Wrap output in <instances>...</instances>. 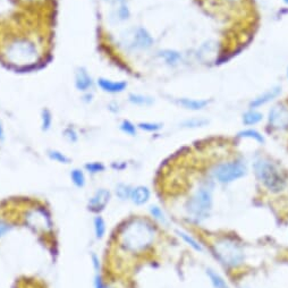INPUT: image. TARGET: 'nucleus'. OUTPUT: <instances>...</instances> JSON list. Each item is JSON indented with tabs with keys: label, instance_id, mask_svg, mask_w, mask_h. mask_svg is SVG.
Instances as JSON below:
<instances>
[{
	"label": "nucleus",
	"instance_id": "1",
	"mask_svg": "<svg viewBox=\"0 0 288 288\" xmlns=\"http://www.w3.org/2000/svg\"><path fill=\"white\" fill-rule=\"evenodd\" d=\"M159 237L158 225L151 218L133 216L119 225L116 232L118 250L129 256L148 253Z\"/></svg>",
	"mask_w": 288,
	"mask_h": 288
},
{
	"label": "nucleus",
	"instance_id": "2",
	"mask_svg": "<svg viewBox=\"0 0 288 288\" xmlns=\"http://www.w3.org/2000/svg\"><path fill=\"white\" fill-rule=\"evenodd\" d=\"M214 183L212 179L202 180L185 201V214L192 223L201 224L210 217L214 209Z\"/></svg>",
	"mask_w": 288,
	"mask_h": 288
},
{
	"label": "nucleus",
	"instance_id": "3",
	"mask_svg": "<svg viewBox=\"0 0 288 288\" xmlns=\"http://www.w3.org/2000/svg\"><path fill=\"white\" fill-rule=\"evenodd\" d=\"M211 252L217 261L228 270H237L246 261L243 244L234 236L223 235L217 237L211 243Z\"/></svg>",
	"mask_w": 288,
	"mask_h": 288
},
{
	"label": "nucleus",
	"instance_id": "4",
	"mask_svg": "<svg viewBox=\"0 0 288 288\" xmlns=\"http://www.w3.org/2000/svg\"><path fill=\"white\" fill-rule=\"evenodd\" d=\"M253 172L261 186L271 194L284 192L288 185L285 173L269 158L260 157L254 160Z\"/></svg>",
	"mask_w": 288,
	"mask_h": 288
},
{
	"label": "nucleus",
	"instance_id": "5",
	"mask_svg": "<svg viewBox=\"0 0 288 288\" xmlns=\"http://www.w3.org/2000/svg\"><path fill=\"white\" fill-rule=\"evenodd\" d=\"M5 57L13 65H31L37 61L39 58L38 46L30 38H16L11 40L6 47Z\"/></svg>",
	"mask_w": 288,
	"mask_h": 288
},
{
	"label": "nucleus",
	"instance_id": "6",
	"mask_svg": "<svg viewBox=\"0 0 288 288\" xmlns=\"http://www.w3.org/2000/svg\"><path fill=\"white\" fill-rule=\"evenodd\" d=\"M211 179L222 185H228L247 175V166L243 159L224 160L211 169Z\"/></svg>",
	"mask_w": 288,
	"mask_h": 288
},
{
	"label": "nucleus",
	"instance_id": "7",
	"mask_svg": "<svg viewBox=\"0 0 288 288\" xmlns=\"http://www.w3.org/2000/svg\"><path fill=\"white\" fill-rule=\"evenodd\" d=\"M23 223L37 234L51 235L54 231V222L50 211L41 203L31 206L23 211Z\"/></svg>",
	"mask_w": 288,
	"mask_h": 288
},
{
	"label": "nucleus",
	"instance_id": "8",
	"mask_svg": "<svg viewBox=\"0 0 288 288\" xmlns=\"http://www.w3.org/2000/svg\"><path fill=\"white\" fill-rule=\"evenodd\" d=\"M155 39L143 26H134L125 30L119 37V45L129 53L133 51H147L151 49Z\"/></svg>",
	"mask_w": 288,
	"mask_h": 288
},
{
	"label": "nucleus",
	"instance_id": "9",
	"mask_svg": "<svg viewBox=\"0 0 288 288\" xmlns=\"http://www.w3.org/2000/svg\"><path fill=\"white\" fill-rule=\"evenodd\" d=\"M113 198V193L106 187H99L93 192L88 200L86 208L93 215H101L109 206Z\"/></svg>",
	"mask_w": 288,
	"mask_h": 288
},
{
	"label": "nucleus",
	"instance_id": "10",
	"mask_svg": "<svg viewBox=\"0 0 288 288\" xmlns=\"http://www.w3.org/2000/svg\"><path fill=\"white\" fill-rule=\"evenodd\" d=\"M268 124L275 131L288 129V107L286 105H276L268 113Z\"/></svg>",
	"mask_w": 288,
	"mask_h": 288
},
{
	"label": "nucleus",
	"instance_id": "11",
	"mask_svg": "<svg viewBox=\"0 0 288 288\" xmlns=\"http://www.w3.org/2000/svg\"><path fill=\"white\" fill-rule=\"evenodd\" d=\"M96 85L92 75L84 66H78L74 72V86L80 93L91 92Z\"/></svg>",
	"mask_w": 288,
	"mask_h": 288
},
{
	"label": "nucleus",
	"instance_id": "12",
	"mask_svg": "<svg viewBox=\"0 0 288 288\" xmlns=\"http://www.w3.org/2000/svg\"><path fill=\"white\" fill-rule=\"evenodd\" d=\"M96 84L102 92L108 94H119L123 93L127 89V82L126 81H114L107 77H99L96 81Z\"/></svg>",
	"mask_w": 288,
	"mask_h": 288
},
{
	"label": "nucleus",
	"instance_id": "13",
	"mask_svg": "<svg viewBox=\"0 0 288 288\" xmlns=\"http://www.w3.org/2000/svg\"><path fill=\"white\" fill-rule=\"evenodd\" d=\"M151 198V188L147 186V185H136V186H133L129 202H132L135 207H144L149 204Z\"/></svg>",
	"mask_w": 288,
	"mask_h": 288
},
{
	"label": "nucleus",
	"instance_id": "14",
	"mask_svg": "<svg viewBox=\"0 0 288 288\" xmlns=\"http://www.w3.org/2000/svg\"><path fill=\"white\" fill-rule=\"evenodd\" d=\"M280 92H282V89L279 88V86H275V88H271L266 92L260 94L255 98V99L252 100L250 102V108L251 109H258L260 107H262V106L269 104L270 101H272L275 99V98H277Z\"/></svg>",
	"mask_w": 288,
	"mask_h": 288
},
{
	"label": "nucleus",
	"instance_id": "15",
	"mask_svg": "<svg viewBox=\"0 0 288 288\" xmlns=\"http://www.w3.org/2000/svg\"><path fill=\"white\" fill-rule=\"evenodd\" d=\"M148 214L149 217L151 218L153 222L157 225H160V226H168L169 225V218L166 211L163 209V207H160L159 204H150L148 208Z\"/></svg>",
	"mask_w": 288,
	"mask_h": 288
},
{
	"label": "nucleus",
	"instance_id": "16",
	"mask_svg": "<svg viewBox=\"0 0 288 288\" xmlns=\"http://www.w3.org/2000/svg\"><path fill=\"white\" fill-rule=\"evenodd\" d=\"M175 232H176V235L178 236V237L183 240L187 246L191 247L193 251L198 252V253H203L204 247L202 245V243L196 239L194 236L191 234V232H188L184 230H176Z\"/></svg>",
	"mask_w": 288,
	"mask_h": 288
},
{
	"label": "nucleus",
	"instance_id": "17",
	"mask_svg": "<svg viewBox=\"0 0 288 288\" xmlns=\"http://www.w3.org/2000/svg\"><path fill=\"white\" fill-rule=\"evenodd\" d=\"M209 101L204 99H189V98H180L177 100V105L181 108L191 110V112H199L204 109L208 106Z\"/></svg>",
	"mask_w": 288,
	"mask_h": 288
},
{
	"label": "nucleus",
	"instance_id": "18",
	"mask_svg": "<svg viewBox=\"0 0 288 288\" xmlns=\"http://www.w3.org/2000/svg\"><path fill=\"white\" fill-rule=\"evenodd\" d=\"M206 275L210 282L212 288H230V284L225 279L224 276L220 272L217 271L214 268H207Z\"/></svg>",
	"mask_w": 288,
	"mask_h": 288
},
{
	"label": "nucleus",
	"instance_id": "19",
	"mask_svg": "<svg viewBox=\"0 0 288 288\" xmlns=\"http://www.w3.org/2000/svg\"><path fill=\"white\" fill-rule=\"evenodd\" d=\"M92 227L96 239L102 240L107 236V222L101 215H94L92 219Z\"/></svg>",
	"mask_w": 288,
	"mask_h": 288
},
{
	"label": "nucleus",
	"instance_id": "20",
	"mask_svg": "<svg viewBox=\"0 0 288 288\" xmlns=\"http://www.w3.org/2000/svg\"><path fill=\"white\" fill-rule=\"evenodd\" d=\"M69 179L75 187L78 189H83L86 184H88V178H86V173L83 168L75 167L69 172Z\"/></svg>",
	"mask_w": 288,
	"mask_h": 288
},
{
	"label": "nucleus",
	"instance_id": "21",
	"mask_svg": "<svg viewBox=\"0 0 288 288\" xmlns=\"http://www.w3.org/2000/svg\"><path fill=\"white\" fill-rule=\"evenodd\" d=\"M158 57L163 59L164 62L168 66H177L181 60V55L177 50L164 49L158 53Z\"/></svg>",
	"mask_w": 288,
	"mask_h": 288
},
{
	"label": "nucleus",
	"instance_id": "22",
	"mask_svg": "<svg viewBox=\"0 0 288 288\" xmlns=\"http://www.w3.org/2000/svg\"><path fill=\"white\" fill-rule=\"evenodd\" d=\"M132 189L133 186L131 184L120 181V183H117L115 185V187H114V195H115L116 199L118 201H120V202H128L129 199H131Z\"/></svg>",
	"mask_w": 288,
	"mask_h": 288
},
{
	"label": "nucleus",
	"instance_id": "23",
	"mask_svg": "<svg viewBox=\"0 0 288 288\" xmlns=\"http://www.w3.org/2000/svg\"><path fill=\"white\" fill-rule=\"evenodd\" d=\"M129 17H131V10H129L128 5L126 1L117 5L115 7V9L113 10L112 16H110V18H112L114 22L117 23H123L128 21Z\"/></svg>",
	"mask_w": 288,
	"mask_h": 288
},
{
	"label": "nucleus",
	"instance_id": "24",
	"mask_svg": "<svg viewBox=\"0 0 288 288\" xmlns=\"http://www.w3.org/2000/svg\"><path fill=\"white\" fill-rule=\"evenodd\" d=\"M128 102L136 107H150L155 104V99L150 96L141 93H129L128 94Z\"/></svg>",
	"mask_w": 288,
	"mask_h": 288
},
{
	"label": "nucleus",
	"instance_id": "25",
	"mask_svg": "<svg viewBox=\"0 0 288 288\" xmlns=\"http://www.w3.org/2000/svg\"><path fill=\"white\" fill-rule=\"evenodd\" d=\"M237 137L240 139H248V140H253L256 143L259 144H264L266 143V137L262 133H260L259 131H256L254 128H245L242 129L237 133Z\"/></svg>",
	"mask_w": 288,
	"mask_h": 288
},
{
	"label": "nucleus",
	"instance_id": "26",
	"mask_svg": "<svg viewBox=\"0 0 288 288\" xmlns=\"http://www.w3.org/2000/svg\"><path fill=\"white\" fill-rule=\"evenodd\" d=\"M47 157L49 158L51 161L59 165H69L72 163V159L58 149H48L47 150Z\"/></svg>",
	"mask_w": 288,
	"mask_h": 288
},
{
	"label": "nucleus",
	"instance_id": "27",
	"mask_svg": "<svg viewBox=\"0 0 288 288\" xmlns=\"http://www.w3.org/2000/svg\"><path fill=\"white\" fill-rule=\"evenodd\" d=\"M54 124V115L49 108H43L40 113V125L43 133L50 132Z\"/></svg>",
	"mask_w": 288,
	"mask_h": 288
},
{
	"label": "nucleus",
	"instance_id": "28",
	"mask_svg": "<svg viewBox=\"0 0 288 288\" xmlns=\"http://www.w3.org/2000/svg\"><path fill=\"white\" fill-rule=\"evenodd\" d=\"M263 115L256 109H250L246 113L243 114L242 121L244 125L246 126H254L258 125L260 121H262Z\"/></svg>",
	"mask_w": 288,
	"mask_h": 288
},
{
	"label": "nucleus",
	"instance_id": "29",
	"mask_svg": "<svg viewBox=\"0 0 288 288\" xmlns=\"http://www.w3.org/2000/svg\"><path fill=\"white\" fill-rule=\"evenodd\" d=\"M83 169L90 176H97L107 171V166L102 163V161H88V163H85L84 166H83Z\"/></svg>",
	"mask_w": 288,
	"mask_h": 288
},
{
	"label": "nucleus",
	"instance_id": "30",
	"mask_svg": "<svg viewBox=\"0 0 288 288\" xmlns=\"http://www.w3.org/2000/svg\"><path fill=\"white\" fill-rule=\"evenodd\" d=\"M208 124H209V120L206 119V118H203V117H191V118H187V119H185V120L181 121L180 126L183 128L195 129V128L206 127Z\"/></svg>",
	"mask_w": 288,
	"mask_h": 288
},
{
	"label": "nucleus",
	"instance_id": "31",
	"mask_svg": "<svg viewBox=\"0 0 288 288\" xmlns=\"http://www.w3.org/2000/svg\"><path fill=\"white\" fill-rule=\"evenodd\" d=\"M61 135L64 137L66 142H68L69 144H76L78 141H80V134H78L77 129L72 125L66 126V127L62 129Z\"/></svg>",
	"mask_w": 288,
	"mask_h": 288
},
{
	"label": "nucleus",
	"instance_id": "32",
	"mask_svg": "<svg viewBox=\"0 0 288 288\" xmlns=\"http://www.w3.org/2000/svg\"><path fill=\"white\" fill-rule=\"evenodd\" d=\"M15 222L6 216H0V239L6 237L14 230Z\"/></svg>",
	"mask_w": 288,
	"mask_h": 288
},
{
	"label": "nucleus",
	"instance_id": "33",
	"mask_svg": "<svg viewBox=\"0 0 288 288\" xmlns=\"http://www.w3.org/2000/svg\"><path fill=\"white\" fill-rule=\"evenodd\" d=\"M137 128L147 133H158L164 128V124L157 121H141L137 124Z\"/></svg>",
	"mask_w": 288,
	"mask_h": 288
},
{
	"label": "nucleus",
	"instance_id": "34",
	"mask_svg": "<svg viewBox=\"0 0 288 288\" xmlns=\"http://www.w3.org/2000/svg\"><path fill=\"white\" fill-rule=\"evenodd\" d=\"M119 129L124 134L128 136H136L137 135V131H139V128H137V125H135L133 123V121L128 120V119H123L120 121L119 124Z\"/></svg>",
	"mask_w": 288,
	"mask_h": 288
},
{
	"label": "nucleus",
	"instance_id": "35",
	"mask_svg": "<svg viewBox=\"0 0 288 288\" xmlns=\"http://www.w3.org/2000/svg\"><path fill=\"white\" fill-rule=\"evenodd\" d=\"M90 261L92 264V269L94 271V274H98V272H102V261L99 254L96 253V252H91L90 253Z\"/></svg>",
	"mask_w": 288,
	"mask_h": 288
},
{
	"label": "nucleus",
	"instance_id": "36",
	"mask_svg": "<svg viewBox=\"0 0 288 288\" xmlns=\"http://www.w3.org/2000/svg\"><path fill=\"white\" fill-rule=\"evenodd\" d=\"M108 282L106 280L105 276L102 272H98V274H94L93 277V288H107Z\"/></svg>",
	"mask_w": 288,
	"mask_h": 288
},
{
	"label": "nucleus",
	"instance_id": "37",
	"mask_svg": "<svg viewBox=\"0 0 288 288\" xmlns=\"http://www.w3.org/2000/svg\"><path fill=\"white\" fill-rule=\"evenodd\" d=\"M93 98H94L93 92H92V91H91V92L83 93L81 100H82V102H84L85 105H89V104H91V102L93 101Z\"/></svg>",
	"mask_w": 288,
	"mask_h": 288
},
{
	"label": "nucleus",
	"instance_id": "38",
	"mask_svg": "<svg viewBox=\"0 0 288 288\" xmlns=\"http://www.w3.org/2000/svg\"><path fill=\"white\" fill-rule=\"evenodd\" d=\"M108 110L113 114H118L120 112L119 105H118L117 102H110V104L108 105Z\"/></svg>",
	"mask_w": 288,
	"mask_h": 288
},
{
	"label": "nucleus",
	"instance_id": "39",
	"mask_svg": "<svg viewBox=\"0 0 288 288\" xmlns=\"http://www.w3.org/2000/svg\"><path fill=\"white\" fill-rule=\"evenodd\" d=\"M126 167H127V165H126L125 163H117V161L112 165V168L115 169V171H118V172L123 171V169H125Z\"/></svg>",
	"mask_w": 288,
	"mask_h": 288
},
{
	"label": "nucleus",
	"instance_id": "40",
	"mask_svg": "<svg viewBox=\"0 0 288 288\" xmlns=\"http://www.w3.org/2000/svg\"><path fill=\"white\" fill-rule=\"evenodd\" d=\"M5 127H3V124L1 119H0V143H2L3 141H5Z\"/></svg>",
	"mask_w": 288,
	"mask_h": 288
},
{
	"label": "nucleus",
	"instance_id": "41",
	"mask_svg": "<svg viewBox=\"0 0 288 288\" xmlns=\"http://www.w3.org/2000/svg\"><path fill=\"white\" fill-rule=\"evenodd\" d=\"M102 1L110 3V5H113V6H117V5H119V3L125 2L126 0H102Z\"/></svg>",
	"mask_w": 288,
	"mask_h": 288
},
{
	"label": "nucleus",
	"instance_id": "42",
	"mask_svg": "<svg viewBox=\"0 0 288 288\" xmlns=\"http://www.w3.org/2000/svg\"><path fill=\"white\" fill-rule=\"evenodd\" d=\"M107 288H114L112 285H110V284L108 283V286H107Z\"/></svg>",
	"mask_w": 288,
	"mask_h": 288
},
{
	"label": "nucleus",
	"instance_id": "43",
	"mask_svg": "<svg viewBox=\"0 0 288 288\" xmlns=\"http://www.w3.org/2000/svg\"><path fill=\"white\" fill-rule=\"evenodd\" d=\"M238 288H248V287H247V286H244V285H243V286H239Z\"/></svg>",
	"mask_w": 288,
	"mask_h": 288
},
{
	"label": "nucleus",
	"instance_id": "44",
	"mask_svg": "<svg viewBox=\"0 0 288 288\" xmlns=\"http://www.w3.org/2000/svg\"><path fill=\"white\" fill-rule=\"evenodd\" d=\"M284 1H285L287 3V5H288V0H284Z\"/></svg>",
	"mask_w": 288,
	"mask_h": 288
},
{
	"label": "nucleus",
	"instance_id": "45",
	"mask_svg": "<svg viewBox=\"0 0 288 288\" xmlns=\"http://www.w3.org/2000/svg\"><path fill=\"white\" fill-rule=\"evenodd\" d=\"M287 76H288V73H287Z\"/></svg>",
	"mask_w": 288,
	"mask_h": 288
}]
</instances>
